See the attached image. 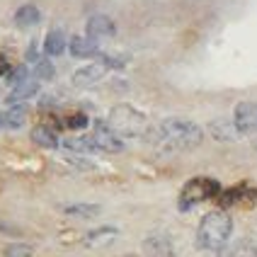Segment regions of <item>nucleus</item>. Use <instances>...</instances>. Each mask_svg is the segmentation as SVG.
I'll use <instances>...</instances> for the list:
<instances>
[{"label":"nucleus","instance_id":"17","mask_svg":"<svg viewBox=\"0 0 257 257\" xmlns=\"http://www.w3.org/2000/svg\"><path fill=\"white\" fill-rule=\"evenodd\" d=\"M32 141L37 143V146H42V148H58L61 139H58V134L51 126L42 124V126L32 128Z\"/></svg>","mask_w":257,"mask_h":257},{"label":"nucleus","instance_id":"15","mask_svg":"<svg viewBox=\"0 0 257 257\" xmlns=\"http://www.w3.org/2000/svg\"><path fill=\"white\" fill-rule=\"evenodd\" d=\"M209 134L214 136L216 141H235L240 136L235 124H233V119H214L209 124Z\"/></svg>","mask_w":257,"mask_h":257},{"label":"nucleus","instance_id":"6","mask_svg":"<svg viewBox=\"0 0 257 257\" xmlns=\"http://www.w3.org/2000/svg\"><path fill=\"white\" fill-rule=\"evenodd\" d=\"M233 124L240 136H252L257 134V102H240L233 112Z\"/></svg>","mask_w":257,"mask_h":257},{"label":"nucleus","instance_id":"20","mask_svg":"<svg viewBox=\"0 0 257 257\" xmlns=\"http://www.w3.org/2000/svg\"><path fill=\"white\" fill-rule=\"evenodd\" d=\"M63 214L78 216V218H95L100 214V206L97 204H68L63 206Z\"/></svg>","mask_w":257,"mask_h":257},{"label":"nucleus","instance_id":"10","mask_svg":"<svg viewBox=\"0 0 257 257\" xmlns=\"http://www.w3.org/2000/svg\"><path fill=\"white\" fill-rule=\"evenodd\" d=\"M68 51H71L73 58H92L100 56V49H97V42L90 39V37H71L68 42Z\"/></svg>","mask_w":257,"mask_h":257},{"label":"nucleus","instance_id":"3","mask_svg":"<svg viewBox=\"0 0 257 257\" xmlns=\"http://www.w3.org/2000/svg\"><path fill=\"white\" fill-rule=\"evenodd\" d=\"M107 126L119 139H136V136L148 134V119L131 104H114L109 112V119H107Z\"/></svg>","mask_w":257,"mask_h":257},{"label":"nucleus","instance_id":"2","mask_svg":"<svg viewBox=\"0 0 257 257\" xmlns=\"http://www.w3.org/2000/svg\"><path fill=\"white\" fill-rule=\"evenodd\" d=\"M233 233V218L226 211H211L201 218L199 228H197V245L201 250H221L230 240Z\"/></svg>","mask_w":257,"mask_h":257},{"label":"nucleus","instance_id":"7","mask_svg":"<svg viewBox=\"0 0 257 257\" xmlns=\"http://www.w3.org/2000/svg\"><path fill=\"white\" fill-rule=\"evenodd\" d=\"M85 32L90 39H104V37H114L116 34V25L112 17H107V15H92L90 20H87L85 25Z\"/></svg>","mask_w":257,"mask_h":257},{"label":"nucleus","instance_id":"14","mask_svg":"<svg viewBox=\"0 0 257 257\" xmlns=\"http://www.w3.org/2000/svg\"><path fill=\"white\" fill-rule=\"evenodd\" d=\"M68 49V39L63 29H51L44 39V54L46 56H63Z\"/></svg>","mask_w":257,"mask_h":257},{"label":"nucleus","instance_id":"16","mask_svg":"<svg viewBox=\"0 0 257 257\" xmlns=\"http://www.w3.org/2000/svg\"><path fill=\"white\" fill-rule=\"evenodd\" d=\"M42 22V10L37 8V5H20L17 10H15V25L22 29L27 27H34V25H39Z\"/></svg>","mask_w":257,"mask_h":257},{"label":"nucleus","instance_id":"5","mask_svg":"<svg viewBox=\"0 0 257 257\" xmlns=\"http://www.w3.org/2000/svg\"><path fill=\"white\" fill-rule=\"evenodd\" d=\"M90 141L95 146V151H102V153H121L124 151V141L104 121L95 124V131L90 134Z\"/></svg>","mask_w":257,"mask_h":257},{"label":"nucleus","instance_id":"11","mask_svg":"<svg viewBox=\"0 0 257 257\" xmlns=\"http://www.w3.org/2000/svg\"><path fill=\"white\" fill-rule=\"evenodd\" d=\"M218 257H257V245L247 238H240V240L223 245L218 250Z\"/></svg>","mask_w":257,"mask_h":257},{"label":"nucleus","instance_id":"28","mask_svg":"<svg viewBox=\"0 0 257 257\" xmlns=\"http://www.w3.org/2000/svg\"><path fill=\"white\" fill-rule=\"evenodd\" d=\"M0 126H5V124H3V114H0Z\"/></svg>","mask_w":257,"mask_h":257},{"label":"nucleus","instance_id":"27","mask_svg":"<svg viewBox=\"0 0 257 257\" xmlns=\"http://www.w3.org/2000/svg\"><path fill=\"white\" fill-rule=\"evenodd\" d=\"M250 143H252V146L257 148V134H252V136H250Z\"/></svg>","mask_w":257,"mask_h":257},{"label":"nucleus","instance_id":"26","mask_svg":"<svg viewBox=\"0 0 257 257\" xmlns=\"http://www.w3.org/2000/svg\"><path fill=\"white\" fill-rule=\"evenodd\" d=\"M13 68H10V63L5 61V56H0V75H10Z\"/></svg>","mask_w":257,"mask_h":257},{"label":"nucleus","instance_id":"25","mask_svg":"<svg viewBox=\"0 0 257 257\" xmlns=\"http://www.w3.org/2000/svg\"><path fill=\"white\" fill-rule=\"evenodd\" d=\"M68 126H71V128H83V126H87V116L85 114L71 116V119H68Z\"/></svg>","mask_w":257,"mask_h":257},{"label":"nucleus","instance_id":"9","mask_svg":"<svg viewBox=\"0 0 257 257\" xmlns=\"http://www.w3.org/2000/svg\"><path fill=\"white\" fill-rule=\"evenodd\" d=\"M119 235V230L112 228V226H104V228L90 230L85 238H83V245L90 247V250H100V247H107V245L114 243V238Z\"/></svg>","mask_w":257,"mask_h":257},{"label":"nucleus","instance_id":"24","mask_svg":"<svg viewBox=\"0 0 257 257\" xmlns=\"http://www.w3.org/2000/svg\"><path fill=\"white\" fill-rule=\"evenodd\" d=\"M8 78L13 80L15 85H20V83H25V80H29V78H27V66H20V68H13V73H10Z\"/></svg>","mask_w":257,"mask_h":257},{"label":"nucleus","instance_id":"12","mask_svg":"<svg viewBox=\"0 0 257 257\" xmlns=\"http://www.w3.org/2000/svg\"><path fill=\"white\" fill-rule=\"evenodd\" d=\"M146 257H172V243L168 235H151L143 240Z\"/></svg>","mask_w":257,"mask_h":257},{"label":"nucleus","instance_id":"8","mask_svg":"<svg viewBox=\"0 0 257 257\" xmlns=\"http://www.w3.org/2000/svg\"><path fill=\"white\" fill-rule=\"evenodd\" d=\"M104 73H107V66H102V63L83 66V68H78V71L73 73V85L75 87H92L104 78Z\"/></svg>","mask_w":257,"mask_h":257},{"label":"nucleus","instance_id":"1","mask_svg":"<svg viewBox=\"0 0 257 257\" xmlns=\"http://www.w3.org/2000/svg\"><path fill=\"white\" fill-rule=\"evenodd\" d=\"M148 141L156 146L163 153H182V151H192L204 141V128L189 119H180V116H170L163 119L153 131H148Z\"/></svg>","mask_w":257,"mask_h":257},{"label":"nucleus","instance_id":"21","mask_svg":"<svg viewBox=\"0 0 257 257\" xmlns=\"http://www.w3.org/2000/svg\"><path fill=\"white\" fill-rule=\"evenodd\" d=\"M63 146L73 151V153H95V146L90 141V136H80V139H68L63 141Z\"/></svg>","mask_w":257,"mask_h":257},{"label":"nucleus","instance_id":"18","mask_svg":"<svg viewBox=\"0 0 257 257\" xmlns=\"http://www.w3.org/2000/svg\"><path fill=\"white\" fill-rule=\"evenodd\" d=\"M37 92H39V83H37V80H25V83L15 85L13 95H10L8 100L13 102V104H17V102H25V100H29V97H34Z\"/></svg>","mask_w":257,"mask_h":257},{"label":"nucleus","instance_id":"19","mask_svg":"<svg viewBox=\"0 0 257 257\" xmlns=\"http://www.w3.org/2000/svg\"><path fill=\"white\" fill-rule=\"evenodd\" d=\"M25 119H27V107H22V104H13L5 114H3V124L8 128H20L25 124Z\"/></svg>","mask_w":257,"mask_h":257},{"label":"nucleus","instance_id":"4","mask_svg":"<svg viewBox=\"0 0 257 257\" xmlns=\"http://www.w3.org/2000/svg\"><path fill=\"white\" fill-rule=\"evenodd\" d=\"M221 194V185L211 180V177H194L189 180L182 192H180V209L182 211H189L192 206H197L201 201H209Z\"/></svg>","mask_w":257,"mask_h":257},{"label":"nucleus","instance_id":"23","mask_svg":"<svg viewBox=\"0 0 257 257\" xmlns=\"http://www.w3.org/2000/svg\"><path fill=\"white\" fill-rule=\"evenodd\" d=\"M5 257H34V247L27 243H13L5 247Z\"/></svg>","mask_w":257,"mask_h":257},{"label":"nucleus","instance_id":"13","mask_svg":"<svg viewBox=\"0 0 257 257\" xmlns=\"http://www.w3.org/2000/svg\"><path fill=\"white\" fill-rule=\"evenodd\" d=\"M255 197H257L255 189H250L247 185H238V187H233V189H226V192H221V194H218V201H221V206H233V204L252 201Z\"/></svg>","mask_w":257,"mask_h":257},{"label":"nucleus","instance_id":"22","mask_svg":"<svg viewBox=\"0 0 257 257\" xmlns=\"http://www.w3.org/2000/svg\"><path fill=\"white\" fill-rule=\"evenodd\" d=\"M34 78L37 83H46V80H54V66L49 58H39L37 66H34Z\"/></svg>","mask_w":257,"mask_h":257}]
</instances>
